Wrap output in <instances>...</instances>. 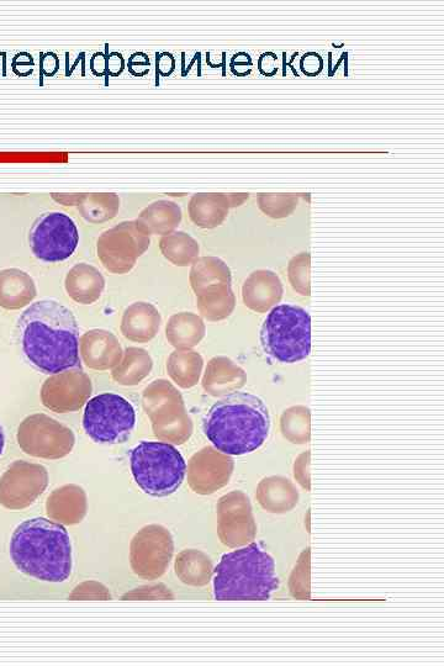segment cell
Returning a JSON list of instances; mask_svg holds the SVG:
<instances>
[{"label": "cell", "instance_id": "cell-11", "mask_svg": "<svg viewBox=\"0 0 444 666\" xmlns=\"http://www.w3.org/2000/svg\"><path fill=\"white\" fill-rule=\"evenodd\" d=\"M18 442L25 453L45 459L65 458L72 452L76 437L71 428L50 416L28 417L19 427Z\"/></svg>", "mask_w": 444, "mask_h": 666}, {"label": "cell", "instance_id": "cell-20", "mask_svg": "<svg viewBox=\"0 0 444 666\" xmlns=\"http://www.w3.org/2000/svg\"><path fill=\"white\" fill-rule=\"evenodd\" d=\"M161 324L162 317L155 306L135 303L125 310L121 332L132 342L146 343L156 337Z\"/></svg>", "mask_w": 444, "mask_h": 666}, {"label": "cell", "instance_id": "cell-42", "mask_svg": "<svg viewBox=\"0 0 444 666\" xmlns=\"http://www.w3.org/2000/svg\"><path fill=\"white\" fill-rule=\"evenodd\" d=\"M300 67L306 76L314 77L320 74L322 68H324V60L316 52H309L301 58Z\"/></svg>", "mask_w": 444, "mask_h": 666}, {"label": "cell", "instance_id": "cell-8", "mask_svg": "<svg viewBox=\"0 0 444 666\" xmlns=\"http://www.w3.org/2000/svg\"><path fill=\"white\" fill-rule=\"evenodd\" d=\"M134 406L123 396L105 393L88 401L84 410L83 427L94 442L124 443L134 431Z\"/></svg>", "mask_w": 444, "mask_h": 666}, {"label": "cell", "instance_id": "cell-19", "mask_svg": "<svg viewBox=\"0 0 444 666\" xmlns=\"http://www.w3.org/2000/svg\"><path fill=\"white\" fill-rule=\"evenodd\" d=\"M247 375L245 370L232 362L230 358L215 357L206 367L203 387L206 393L215 398L236 393L245 387Z\"/></svg>", "mask_w": 444, "mask_h": 666}, {"label": "cell", "instance_id": "cell-7", "mask_svg": "<svg viewBox=\"0 0 444 666\" xmlns=\"http://www.w3.org/2000/svg\"><path fill=\"white\" fill-rule=\"evenodd\" d=\"M142 401L157 438L178 446L189 440L193 422L185 410L181 393L171 383L156 380L145 389Z\"/></svg>", "mask_w": 444, "mask_h": 666}, {"label": "cell", "instance_id": "cell-41", "mask_svg": "<svg viewBox=\"0 0 444 666\" xmlns=\"http://www.w3.org/2000/svg\"><path fill=\"white\" fill-rule=\"evenodd\" d=\"M310 452H305L296 459L294 464V477L304 489L310 490Z\"/></svg>", "mask_w": 444, "mask_h": 666}, {"label": "cell", "instance_id": "cell-13", "mask_svg": "<svg viewBox=\"0 0 444 666\" xmlns=\"http://www.w3.org/2000/svg\"><path fill=\"white\" fill-rule=\"evenodd\" d=\"M49 484V473L39 464L15 462L0 478V505L23 510L40 498Z\"/></svg>", "mask_w": 444, "mask_h": 666}, {"label": "cell", "instance_id": "cell-39", "mask_svg": "<svg viewBox=\"0 0 444 666\" xmlns=\"http://www.w3.org/2000/svg\"><path fill=\"white\" fill-rule=\"evenodd\" d=\"M110 594L107 588H104L102 584L94 583H84L77 586L74 589L73 594L70 596V599H100V600H109Z\"/></svg>", "mask_w": 444, "mask_h": 666}, {"label": "cell", "instance_id": "cell-31", "mask_svg": "<svg viewBox=\"0 0 444 666\" xmlns=\"http://www.w3.org/2000/svg\"><path fill=\"white\" fill-rule=\"evenodd\" d=\"M203 357L198 352L177 350L168 358L167 370L169 377L183 389L197 385L203 372Z\"/></svg>", "mask_w": 444, "mask_h": 666}, {"label": "cell", "instance_id": "cell-33", "mask_svg": "<svg viewBox=\"0 0 444 666\" xmlns=\"http://www.w3.org/2000/svg\"><path fill=\"white\" fill-rule=\"evenodd\" d=\"M160 248L169 262L174 266L187 267L197 261L200 247L192 236L185 232L174 231L162 237Z\"/></svg>", "mask_w": 444, "mask_h": 666}, {"label": "cell", "instance_id": "cell-36", "mask_svg": "<svg viewBox=\"0 0 444 666\" xmlns=\"http://www.w3.org/2000/svg\"><path fill=\"white\" fill-rule=\"evenodd\" d=\"M299 203L298 194H259V209L273 219H283L292 215Z\"/></svg>", "mask_w": 444, "mask_h": 666}, {"label": "cell", "instance_id": "cell-10", "mask_svg": "<svg viewBox=\"0 0 444 666\" xmlns=\"http://www.w3.org/2000/svg\"><path fill=\"white\" fill-rule=\"evenodd\" d=\"M29 241L36 258L44 262H62L77 250L79 232L70 216L47 213L34 222Z\"/></svg>", "mask_w": 444, "mask_h": 666}, {"label": "cell", "instance_id": "cell-14", "mask_svg": "<svg viewBox=\"0 0 444 666\" xmlns=\"http://www.w3.org/2000/svg\"><path fill=\"white\" fill-rule=\"evenodd\" d=\"M218 531L221 542L230 548L255 541L257 526L250 499L242 491H232L218 505Z\"/></svg>", "mask_w": 444, "mask_h": 666}, {"label": "cell", "instance_id": "cell-28", "mask_svg": "<svg viewBox=\"0 0 444 666\" xmlns=\"http://www.w3.org/2000/svg\"><path fill=\"white\" fill-rule=\"evenodd\" d=\"M189 279L194 293L197 295L215 285L231 284L232 282L230 268L222 259L216 257L198 258L193 263Z\"/></svg>", "mask_w": 444, "mask_h": 666}, {"label": "cell", "instance_id": "cell-30", "mask_svg": "<svg viewBox=\"0 0 444 666\" xmlns=\"http://www.w3.org/2000/svg\"><path fill=\"white\" fill-rule=\"evenodd\" d=\"M153 362L142 348L130 347L123 353L120 363L113 369L115 382L125 387L139 384L151 373Z\"/></svg>", "mask_w": 444, "mask_h": 666}, {"label": "cell", "instance_id": "cell-44", "mask_svg": "<svg viewBox=\"0 0 444 666\" xmlns=\"http://www.w3.org/2000/svg\"><path fill=\"white\" fill-rule=\"evenodd\" d=\"M227 197H229L231 208H235V206H240L246 202L248 194H227Z\"/></svg>", "mask_w": 444, "mask_h": 666}, {"label": "cell", "instance_id": "cell-12", "mask_svg": "<svg viewBox=\"0 0 444 666\" xmlns=\"http://www.w3.org/2000/svg\"><path fill=\"white\" fill-rule=\"evenodd\" d=\"M173 552V538L167 528L158 525L146 526L131 542L132 570L142 579L161 578L171 563Z\"/></svg>", "mask_w": 444, "mask_h": 666}, {"label": "cell", "instance_id": "cell-37", "mask_svg": "<svg viewBox=\"0 0 444 666\" xmlns=\"http://www.w3.org/2000/svg\"><path fill=\"white\" fill-rule=\"evenodd\" d=\"M311 256L310 253H300L292 258L288 266L290 284L296 293L303 296L311 295Z\"/></svg>", "mask_w": 444, "mask_h": 666}, {"label": "cell", "instance_id": "cell-18", "mask_svg": "<svg viewBox=\"0 0 444 666\" xmlns=\"http://www.w3.org/2000/svg\"><path fill=\"white\" fill-rule=\"evenodd\" d=\"M284 294L283 284L276 273L259 269L245 280L242 287L243 303L248 309L264 314L277 306Z\"/></svg>", "mask_w": 444, "mask_h": 666}, {"label": "cell", "instance_id": "cell-23", "mask_svg": "<svg viewBox=\"0 0 444 666\" xmlns=\"http://www.w3.org/2000/svg\"><path fill=\"white\" fill-rule=\"evenodd\" d=\"M257 500L271 514H285L293 510L299 501L296 486L284 477H269L258 485Z\"/></svg>", "mask_w": 444, "mask_h": 666}, {"label": "cell", "instance_id": "cell-27", "mask_svg": "<svg viewBox=\"0 0 444 666\" xmlns=\"http://www.w3.org/2000/svg\"><path fill=\"white\" fill-rule=\"evenodd\" d=\"M140 224L150 235H169L177 229L182 221V209L169 200H158L148 205L139 216Z\"/></svg>", "mask_w": 444, "mask_h": 666}, {"label": "cell", "instance_id": "cell-1", "mask_svg": "<svg viewBox=\"0 0 444 666\" xmlns=\"http://www.w3.org/2000/svg\"><path fill=\"white\" fill-rule=\"evenodd\" d=\"M18 340L26 362L41 373L82 368L76 317L55 300L37 301L21 314Z\"/></svg>", "mask_w": 444, "mask_h": 666}, {"label": "cell", "instance_id": "cell-6", "mask_svg": "<svg viewBox=\"0 0 444 666\" xmlns=\"http://www.w3.org/2000/svg\"><path fill=\"white\" fill-rule=\"evenodd\" d=\"M264 352L280 363L304 361L311 351V317L295 305L274 306L261 330Z\"/></svg>", "mask_w": 444, "mask_h": 666}, {"label": "cell", "instance_id": "cell-4", "mask_svg": "<svg viewBox=\"0 0 444 666\" xmlns=\"http://www.w3.org/2000/svg\"><path fill=\"white\" fill-rule=\"evenodd\" d=\"M278 586L276 563L257 543L225 554L214 570L216 600H269Z\"/></svg>", "mask_w": 444, "mask_h": 666}, {"label": "cell", "instance_id": "cell-24", "mask_svg": "<svg viewBox=\"0 0 444 666\" xmlns=\"http://www.w3.org/2000/svg\"><path fill=\"white\" fill-rule=\"evenodd\" d=\"M230 208L229 197L220 193L193 195L188 206L190 219L202 229H215L220 226Z\"/></svg>", "mask_w": 444, "mask_h": 666}, {"label": "cell", "instance_id": "cell-45", "mask_svg": "<svg viewBox=\"0 0 444 666\" xmlns=\"http://www.w3.org/2000/svg\"><path fill=\"white\" fill-rule=\"evenodd\" d=\"M4 446H5L4 430L3 427L0 426V456H2V453L4 451Z\"/></svg>", "mask_w": 444, "mask_h": 666}, {"label": "cell", "instance_id": "cell-32", "mask_svg": "<svg viewBox=\"0 0 444 666\" xmlns=\"http://www.w3.org/2000/svg\"><path fill=\"white\" fill-rule=\"evenodd\" d=\"M213 563L208 555L200 551H184L176 560V573L184 584L205 586L213 574Z\"/></svg>", "mask_w": 444, "mask_h": 666}, {"label": "cell", "instance_id": "cell-29", "mask_svg": "<svg viewBox=\"0 0 444 666\" xmlns=\"http://www.w3.org/2000/svg\"><path fill=\"white\" fill-rule=\"evenodd\" d=\"M200 314L209 321H221L234 313L236 298L231 284L215 285L197 295Z\"/></svg>", "mask_w": 444, "mask_h": 666}, {"label": "cell", "instance_id": "cell-43", "mask_svg": "<svg viewBox=\"0 0 444 666\" xmlns=\"http://www.w3.org/2000/svg\"><path fill=\"white\" fill-rule=\"evenodd\" d=\"M82 195L83 194H52V198L63 205L78 206L79 202H81Z\"/></svg>", "mask_w": 444, "mask_h": 666}, {"label": "cell", "instance_id": "cell-17", "mask_svg": "<svg viewBox=\"0 0 444 666\" xmlns=\"http://www.w3.org/2000/svg\"><path fill=\"white\" fill-rule=\"evenodd\" d=\"M79 352L87 367L94 370L115 368L124 353L118 338L105 330H92L84 333L79 341Z\"/></svg>", "mask_w": 444, "mask_h": 666}, {"label": "cell", "instance_id": "cell-5", "mask_svg": "<svg viewBox=\"0 0 444 666\" xmlns=\"http://www.w3.org/2000/svg\"><path fill=\"white\" fill-rule=\"evenodd\" d=\"M130 463L136 484L156 498L176 493L187 474L181 452L169 443L141 442L132 449Z\"/></svg>", "mask_w": 444, "mask_h": 666}, {"label": "cell", "instance_id": "cell-38", "mask_svg": "<svg viewBox=\"0 0 444 666\" xmlns=\"http://www.w3.org/2000/svg\"><path fill=\"white\" fill-rule=\"evenodd\" d=\"M290 592L299 600L310 599V549L300 555L292 576H290Z\"/></svg>", "mask_w": 444, "mask_h": 666}, {"label": "cell", "instance_id": "cell-2", "mask_svg": "<svg viewBox=\"0 0 444 666\" xmlns=\"http://www.w3.org/2000/svg\"><path fill=\"white\" fill-rule=\"evenodd\" d=\"M10 555L21 573L46 583H63L72 572L70 535L61 523L37 517L14 531Z\"/></svg>", "mask_w": 444, "mask_h": 666}, {"label": "cell", "instance_id": "cell-25", "mask_svg": "<svg viewBox=\"0 0 444 666\" xmlns=\"http://www.w3.org/2000/svg\"><path fill=\"white\" fill-rule=\"evenodd\" d=\"M35 296V283L29 274L19 269H7L0 273V305L4 308H23Z\"/></svg>", "mask_w": 444, "mask_h": 666}, {"label": "cell", "instance_id": "cell-35", "mask_svg": "<svg viewBox=\"0 0 444 666\" xmlns=\"http://www.w3.org/2000/svg\"><path fill=\"white\" fill-rule=\"evenodd\" d=\"M280 428L289 442L305 444L311 437V414L309 407L294 406L284 412Z\"/></svg>", "mask_w": 444, "mask_h": 666}, {"label": "cell", "instance_id": "cell-34", "mask_svg": "<svg viewBox=\"0 0 444 666\" xmlns=\"http://www.w3.org/2000/svg\"><path fill=\"white\" fill-rule=\"evenodd\" d=\"M120 209V199L114 193L83 194L78 204L79 213L92 224L114 219Z\"/></svg>", "mask_w": 444, "mask_h": 666}, {"label": "cell", "instance_id": "cell-26", "mask_svg": "<svg viewBox=\"0 0 444 666\" xmlns=\"http://www.w3.org/2000/svg\"><path fill=\"white\" fill-rule=\"evenodd\" d=\"M205 331L202 317L192 313H181L169 319L166 336L168 342L177 350H192L202 342Z\"/></svg>", "mask_w": 444, "mask_h": 666}, {"label": "cell", "instance_id": "cell-15", "mask_svg": "<svg viewBox=\"0 0 444 666\" xmlns=\"http://www.w3.org/2000/svg\"><path fill=\"white\" fill-rule=\"evenodd\" d=\"M92 380L82 368L57 373L42 385V403L55 412L66 414L82 409L92 394Z\"/></svg>", "mask_w": 444, "mask_h": 666}, {"label": "cell", "instance_id": "cell-9", "mask_svg": "<svg viewBox=\"0 0 444 666\" xmlns=\"http://www.w3.org/2000/svg\"><path fill=\"white\" fill-rule=\"evenodd\" d=\"M151 235L139 220L121 222L100 235L97 252L103 266L114 274L129 273L148 250Z\"/></svg>", "mask_w": 444, "mask_h": 666}, {"label": "cell", "instance_id": "cell-22", "mask_svg": "<svg viewBox=\"0 0 444 666\" xmlns=\"http://www.w3.org/2000/svg\"><path fill=\"white\" fill-rule=\"evenodd\" d=\"M65 285L68 295L76 303L91 305L102 296L105 279L97 268L81 263L68 272Z\"/></svg>", "mask_w": 444, "mask_h": 666}, {"label": "cell", "instance_id": "cell-16", "mask_svg": "<svg viewBox=\"0 0 444 666\" xmlns=\"http://www.w3.org/2000/svg\"><path fill=\"white\" fill-rule=\"evenodd\" d=\"M234 467L235 463L230 456L214 447H205L189 461L190 488L198 494H214L229 483Z\"/></svg>", "mask_w": 444, "mask_h": 666}, {"label": "cell", "instance_id": "cell-3", "mask_svg": "<svg viewBox=\"0 0 444 666\" xmlns=\"http://www.w3.org/2000/svg\"><path fill=\"white\" fill-rule=\"evenodd\" d=\"M271 430L267 406L257 396L234 393L225 396L204 420V432L214 447L227 456L255 452Z\"/></svg>", "mask_w": 444, "mask_h": 666}, {"label": "cell", "instance_id": "cell-21", "mask_svg": "<svg viewBox=\"0 0 444 666\" xmlns=\"http://www.w3.org/2000/svg\"><path fill=\"white\" fill-rule=\"evenodd\" d=\"M47 515L54 520L74 525L81 522L87 512V496L76 485L63 486L49 496L46 504Z\"/></svg>", "mask_w": 444, "mask_h": 666}, {"label": "cell", "instance_id": "cell-40", "mask_svg": "<svg viewBox=\"0 0 444 666\" xmlns=\"http://www.w3.org/2000/svg\"><path fill=\"white\" fill-rule=\"evenodd\" d=\"M124 600L132 599H173L171 591L165 585L144 586V588L136 589L130 594L123 596Z\"/></svg>", "mask_w": 444, "mask_h": 666}]
</instances>
